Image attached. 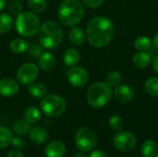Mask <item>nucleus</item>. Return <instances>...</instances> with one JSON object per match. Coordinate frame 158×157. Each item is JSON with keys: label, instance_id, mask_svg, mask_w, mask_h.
Returning a JSON list of instances; mask_svg holds the SVG:
<instances>
[{"label": "nucleus", "instance_id": "f257e3e1", "mask_svg": "<svg viewBox=\"0 0 158 157\" xmlns=\"http://www.w3.org/2000/svg\"><path fill=\"white\" fill-rule=\"evenodd\" d=\"M114 35L112 22L104 17H95L90 20L86 29V37L91 45L101 48L107 45Z\"/></svg>", "mask_w": 158, "mask_h": 157}, {"label": "nucleus", "instance_id": "f03ea898", "mask_svg": "<svg viewBox=\"0 0 158 157\" xmlns=\"http://www.w3.org/2000/svg\"><path fill=\"white\" fill-rule=\"evenodd\" d=\"M84 16V8L78 0H65L57 10L59 21L68 27L77 25Z\"/></svg>", "mask_w": 158, "mask_h": 157}, {"label": "nucleus", "instance_id": "7ed1b4c3", "mask_svg": "<svg viewBox=\"0 0 158 157\" xmlns=\"http://www.w3.org/2000/svg\"><path fill=\"white\" fill-rule=\"evenodd\" d=\"M63 40V31L55 21H45L39 30L40 44L47 49H55Z\"/></svg>", "mask_w": 158, "mask_h": 157}, {"label": "nucleus", "instance_id": "20e7f679", "mask_svg": "<svg viewBox=\"0 0 158 157\" xmlns=\"http://www.w3.org/2000/svg\"><path fill=\"white\" fill-rule=\"evenodd\" d=\"M112 95V89L106 82H96L87 91V102L94 108H101L107 104Z\"/></svg>", "mask_w": 158, "mask_h": 157}, {"label": "nucleus", "instance_id": "39448f33", "mask_svg": "<svg viewBox=\"0 0 158 157\" xmlns=\"http://www.w3.org/2000/svg\"><path fill=\"white\" fill-rule=\"evenodd\" d=\"M41 28L40 19L31 12H21L17 16L16 29L24 37H31L39 32Z\"/></svg>", "mask_w": 158, "mask_h": 157}, {"label": "nucleus", "instance_id": "423d86ee", "mask_svg": "<svg viewBox=\"0 0 158 157\" xmlns=\"http://www.w3.org/2000/svg\"><path fill=\"white\" fill-rule=\"evenodd\" d=\"M40 105L44 114L50 118H57L61 116L67 107L64 98L56 94L44 96Z\"/></svg>", "mask_w": 158, "mask_h": 157}, {"label": "nucleus", "instance_id": "0eeeda50", "mask_svg": "<svg viewBox=\"0 0 158 157\" xmlns=\"http://www.w3.org/2000/svg\"><path fill=\"white\" fill-rule=\"evenodd\" d=\"M75 144L81 152H90L97 144V136L91 129L81 128L75 134Z\"/></svg>", "mask_w": 158, "mask_h": 157}, {"label": "nucleus", "instance_id": "6e6552de", "mask_svg": "<svg viewBox=\"0 0 158 157\" xmlns=\"http://www.w3.org/2000/svg\"><path fill=\"white\" fill-rule=\"evenodd\" d=\"M113 143L118 150L122 152H129L136 146L137 139L131 132L118 130L114 135Z\"/></svg>", "mask_w": 158, "mask_h": 157}, {"label": "nucleus", "instance_id": "1a4fd4ad", "mask_svg": "<svg viewBox=\"0 0 158 157\" xmlns=\"http://www.w3.org/2000/svg\"><path fill=\"white\" fill-rule=\"evenodd\" d=\"M39 74V69L35 64L26 63L22 65L17 72V80L22 85H31L35 81Z\"/></svg>", "mask_w": 158, "mask_h": 157}, {"label": "nucleus", "instance_id": "9d476101", "mask_svg": "<svg viewBox=\"0 0 158 157\" xmlns=\"http://www.w3.org/2000/svg\"><path fill=\"white\" fill-rule=\"evenodd\" d=\"M68 80L72 86L76 88H81L86 85L89 80V75L85 68L74 66L68 72Z\"/></svg>", "mask_w": 158, "mask_h": 157}, {"label": "nucleus", "instance_id": "9b49d317", "mask_svg": "<svg viewBox=\"0 0 158 157\" xmlns=\"http://www.w3.org/2000/svg\"><path fill=\"white\" fill-rule=\"evenodd\" d=\"M19 92V84L11 78H4L0 80V94L6 97H11Z\"/></svg>", "mask_w": 158, "mask_h": 157}, {"label": "nucleus", "instance_id": "f8f14e48", "mask_svg": "<svg viewBox=\"0 0 158 157\" xmlns=\"http://www.w3.org/2000/svg\"><path fill=\"white\" fill-rule=\"evenodd\" d=\"M114 96L117 101L122 104H127L132 101L134 97V93L132 89L128 86V85H118L117 86L115 92H114Z\"/></svg>", "mask_w": 158, "mask_h": 157}, {"label": "nucleus", "instance_id": "ddd939ff", "mask_svg": "<svg viewBox=\"0 0 158 157\" xmlns=\"http://www.w3.org/2000/svg\"><path fill=\"white\" fill-rule=\"evenodd\" d=\"M66 145L59 141L50 143L44 150L46 157H63L66 154Z\"/></svg>", "mask_w": 158, "mask_h": 157}, {"label": "nucleus", "instance_id": "4468645a", "mask_svg": "<svg viewBox=\"0 0 158 157\" xmlns=\"http://www.w3.org/2000/svg\"><path fill=\"white\" fill-rule=\"evenodd\" d=\"M48 137L49 135L47 130L42 127H34L29 130V138L34 144H44L47 142Z\"/></svg>", "mask_w": 158, "mask_h": 157}, {"label": "nucleus", "instance_id": "2eb2a0df", "mask_svg": "<svg viewBox=\"0 0 158 157\" xmlns=\"http://www.w3.org/2000/svg\"><path fill=\"white\" fill-rule=\"evenodd\" d=\"M38 65L43 70L49 71L53 69L56 65V57L52 53L44 52L39 56Z\"/></svg>", "mask_w": 158, "mask_h": 157}, {"label": "nucleus", "instance_id": "dca6fc26", "mask_svg": "<svg viewBox=\"0 0 158 157\" xmlns=\"http://www.w3.org/2000/svg\"><path fill=\"white\" fill-rule=\"evenodd\" d=\"M142 155L143 157H158V144L152 140L145 141L142 145Z\"/></svg>", "mask_w": 158, "mask_h": 157}, {"label": "nucleus", "instance_id": "f3484780", "mask_svg": "<svg viewBox=\"0 0 158 157\" xmlns=\"http://www.w3.org/2000/svg\"><path fill=\"white\" fill-rule=\"evenodd\" d=\"M132 62L135 67L139 68H144L149 66L151 63V56L146 52L140 51L139 53L135 54L132 58Z\"/></svg>", "mask_w": 158, "mask_h": 157}, {"label": "nucleus", "instance_id": "a211bd4d", "mask_svg": "<svg viewBox=\"0 0 158 157\" xmlns=\"http://www.w3.org/2000/svg\"><path fill=\"white\" fill-rule=\"evenodd\" d=\"M24 119L30 124L34 125L41 119V113L35 106H28L24 111Z\"/></svg>", "mask_w": 158, "mask_h": 157}, {"label": "nucleus", "instance_id": "6ab92c4d", "mask_svg": "<svg viewBox=\"0 0 158 157\" xmlns=\"http://www.w3.org/2000/svg\"><path fill=\"white\" fill-rule=\"evenodd\" d=\"M63 60L67 66L74 67L80 60V53L74 48H69L63 55Z\"/></svg>", "mask_w": 158, "mask_h": 157}, {"label": "nucleus", "instance_id": "aec40b11", "mask_svg": "<svg viewBox=\"0 0 158 157\" xmlns=\"http://www.w3.org/2000/svg\"><path fill=\"white\" fill-rule=\"evenodd\" d=\"M69 39L73 44L81 45L85 40V33L82 29L79 27H74L69 32Z\"/></svg>", "mask_w": 158, "mask_h": 157}, {"label": "nucleus", "instance_id": "412c9836", "mask_svg": "<svg viewBox=\"0 0 158 157\" xmlns=\"http://www.w3.org/2000/svg\"><path fill=\"white\" fill-rule=\"evenodd\" d=\"M9 47H10L12 52L17 53V54H21V53L28 51V49L30 47V43L23 39L17 38V39H14L10 42Z\"/></svg>", "mask_w": 158, "mask_h": 157}, {"label": "nucleus", "instance_id": "4be33fe9", "mask_svg": "<svg viewBox=\"0 0 158 157\" xmlns=\"http://www.w3.org/2000/svg\"><path fill=\"white\" fill-rule=\"evenodd\" d=\"M153 43L147 36H140L134 41V47L139 51L147 52L152 48Z\"/></svg>", "mask_w": 158, "mask_h": 157}, {"label": "nucleus", "instance_id": "5701e85b", "mask_svg": "<svg viewBox=\"0 0 158 157\" xmlns=\"http://www.w3.org/2000/svg\"><path fill=\"white\" fill-rule=\"evenodd\" d=\"M12 139V132L5 127H0V149H5L10 145Z\"/></svg>", "mask_w": 158, "mask_h": 157}, {"label": "nucleus", "instance_id": "b1692460", "mask_svg": "<svg viewBox=\"0 0 158 157\" xmlns=\"http://www.w3.org/2000/svg\"><path fill=\"white\" fill-rule=\"evenodd\" d=\"M13 27V19L10 15L2 13L0 14V33L9 31Z\"/></svg>", "mask_w": 158, "mask_h": 157}, {"label": "nucleus", "instance_id": "393cba45", "mask_svg": "<svg viewBox=\"0 0 158 157\" xmlns=\"http://www.w3.org/2000/svg\"><path fill=\"white\" fill-rule=\"evenodd\" d=\"M146 92L155 97H158V77L149 78L144 84Z\"/></svg>", "mask_w": 158, "mask_h": 157}, {"label": "nucleus", "instance_id": "a878e982", "mask_svg": "<svg viewBox=\"0 0 158 157\" xmlns=\"http://www.w3.org/2000/svg\"><path fill=\"white\" fill-rule=\"evenodd\" d=\"M29 93L35 98L44 97L46 93V87L43 83H31L29 87Z\"/></svg>", "mask_w": 158, "mask_h": 157}, {"label": "nucleus", "instance_id": "bb28decb", "mask_svg": "<svg viewBox=\"0 0 158 157\" xmlns=\"http://www.w3.org/2000/svg\"><path fill=\"white\" fill-rule=\"evenodd\" d=\"M28 6L31 11L35 13H42L46 9L47 1L46 0H29Z\"/></svg>", "mask_w": 158, "mask_h": 157}, {"label": "nucleus", "instance_id": "cd10ccee", "mask_svg": "<svg viewBox=\"0 0 158 157\" xmlns=\"http://www.w3.org/2000/svg\"><path fill=\"white\" fill-rule=\"evenodd\" d=\"M13 130L18 135H25L30 130V124L25 119H19L15 122Z\"/></svg>", "mask_w": 158, "mask_h": 157}, {"label": "nucleus", "instance_id": "c85d7f7f", "mask_svg": "<svg viewBox=\"0 0 158 157\" xmlns=\"http://www.w3.org/2000/svg\"><path fill=\"white\" fill-rule=\"evenodd\" d=\"M122 81L121 74L118 71H112L106 76V83L111 87H117L120 84Z\"/></svg>", "mask_w": 158, "mask_h": 157}, {"label": "nucleus", "instance_id": "c756f323", "mask_svg": "<svg viewBox=\"0 0 158 157\" xmlns=\"http://www.w3.org/2000/svg\"><path fill=\"white\" fill-rule=\"evenodd\" d=\"M23 9V6L21 4V2L19 0H11L8 3V10L9 12L14 15V16H18L22 12Z\"/></svg>", "mask_w": 158, "mask_h": 157}, {"label": "nucleus", "instance_id": "7c9ffc66", "mask_svg": "<svg viewBox=\"0 0 158 157\" xmlns=\"http://www.w3.org/2000/svg\"><path fill=\"white\" fill-rule=\"evenodd\" d=\"M109 126L113 130H120L123 128V119L118 115H113L109 118Z\"/></svg>", "mask_w": 158, "mask_h": 157}, {"label": "nucleus", "instance_id": "2f4dec72", "mask_svg": "<svg viewBox=\"0 0 158 157\" xmlns=\"http://www.w3.org/2000/svg\"><path fill=\"white\" fill-rule=\"evenodd\" d=\"M28 52H29V55L32 57H39L44 53L43 48L37 43H32L31 45H30Z\"/></svg>", "mask_w": 158, "mask_h": 157}, {"label": "nucleus", "instance_id": "473e14b6", "mask_svg": "<svg viewBox=\"0 0 158 157\" xmlns=\"http://www.w3.org/2000/svg\"><path fill=\"white\" fill-rule=\"evenodd\" d=\"M82 3L87 6L88 7H91V8H97L99 7L102 4H103V1L104 0H81Z\"/></svg>", "mask_w": 158, "mask_h": 157}, {"label": "nucleus", "instance_id": "72a5a7b5", "mask_svg": "<svg viewBox=\"0 0 158 157\" xmlns=\"http://www.w3.org/2000/svg\"><path fill=\"white\" fill-rule=\"evenodd\" d=\"M11 145L17 149V150H20L24 147V142L20 139V138H13L12 142H11Z\"/></svg>", "mask_w": 158, "mask_h": 157}, {"label": "nucleus", "instance_id": "f704fd0d", "mask_svg": "<svg viewBox=\"0 0 158 157\" xmlns=\"http://www.w3.org/2000/svg\"><path fill=\"white\" fill-rule=\"evenodd\" d=\"M88 157H108L103 151H99V150H97V151H94L93 153H91L90 154V155Z\"/></svg>", "mask_w": 158, "mask_h": 157}, {"label": "nucleus", "instance_id": "c9c22d12", "mask_svg": "<svg viewBox=\"0 0 158 157\" xmlns=\"http://www.w3.org/2000/svg\"><path fill=\"white\" fill-rule=\"evenodd\" d=\"M6 157H24V155H23L22 153H20L19 151L13 150V151H10V152L7 154V156Z\"/></svg>", "mask_w": 158, "mask_h": 157}, {"label": "nucleus", "instance_id": "e433bc0d", "mask_svg": "<svg viewBox=\"0 0 158 157\" xmlns=\"http://www.w3.org/2000/svg\"><path fill=\"white\" fill-rule=\"evenodd\" d=\"M153 68L156 70V72L158 73V55L154 58V60H153Z\"/></svg>", "mask_w": 158, "mask_h": 157}, {"label": "nucleus", "instance_id": "4c0bfd02", "mask_svg": "<svg viewBox=\"0 0 158 157\" xmlns=\"http://www.w3.org/2000/svg\"><path fill=\"white\" fill-rule=\"evenodd\" d=\"M153 45L154 47L156 48V50L158 51V32L156 34V36L154 37V40H153Z\"/></svg>", "mask_w": 158, "mask_h": 157}, {"label": "nucleus", "instance_id": "58836bf2", "mask_svg": "<svg viewBox=\"0 0 158 157\" xmlns=\"http://www.w3.org/2000/svg\"><path fill=\"white\" fill-rule=\"evenodd\" d=\"M6 6V0H0V10H2Z\"/></svg>", "mask_w": 158, "mask_h": 157}, {"label": "nucleus", "instance_id": "ea45409f", "mask_svg": "<svg viewBox=\"0 0 158 157\" xmlns=\"http://www.w3.org/2000/svg\"><path fill=\"white\" fill-rule=\"evenodd\" d=\"M74 157H87L84 154H83V152L82 153H78V154H76Z\"/></svg>", "mask_w": 158, "mask_h": 157}]
</instances>
